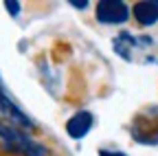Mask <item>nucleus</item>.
Wrapping results in <instances>:
<instances>
[{"instance_id": "obj_1", "label": "nucleus", "mask_w": 158, "mask_h": 156, "mask_svg": "<svg viewBox=\"0 0 158 156\" xmlns=\"http://www.w3.org/2000/svg\"><path fill=\"white\" fill-rule=\"evenodd\" d=\"M0 143L2 147L15 156H51L48 147L29 136L27 130L0 121Z\"/></svg>"}, {"instance_id": "obj_2", "label": "nucleus", "mask_w": 158, "mask_h": 156, "mask_svg": "<svg viewBox=\"0 0 158 156\" xmlns=\"http://www.w3.org/2000/svg\"><path fill=\"white\" fill-rule=\"evenodd\" d=\"M116 55H121L127 62H138V64H149L156 60V44L147 35H134V33H118L112 42Z\"/></svg>"}, {"instance_id": "obj_3", "label": "nucleus", "mask_w": 158, "mask_h": 156, "mask_svg": "<svg viewBox=\"0 0 158 156\" xmlns=\"http://www.w3.org/2000/svg\"><path fill=\"white\" fill-rule=\"evenodd\" d=\"M132 136L145 145L158 143V108L152 106L136 114V119L132 123Z\"/></svg>"}, {"instance_id": "obj_4", "label": "nucleus", "mask_w": 158, "mask_h": 156, "mask_svg": "<svg viewBox=\"0 0 158 156\" xmlns=\"http://www.w3.org/2000/svg\"><path fill=\"white\" fill-rule=\"evenodd\" d=\"M94 15L101 24H123L130 18V7L121 0H101L94 9Z\"/></svg>"}, {"instance_id": "obj_5", "label": "nucleus", "mask_w": 158, "mask_h": 156, "mask_svg": "<svg viewBox=\"0 0 158 156\" xmlns=\"http://www.w3.org/2000/svg\"><path fill=\"white\" fill-rule=\"evenodd\" d=\"M92 121L94 119H92V114L88 110H79L66 121V134L70 139H84V136L92 130Z\"/></svg>"}, {"instance_id": "obj_6", "label": "nucleus", "mask_w": 158, "mask_h": 156, "mask_svg": "<svg viewBox=\"0 0 158 156\" xmlns=\"http://www.w3.org/2000/svg\"><path fill=\"white\" fill-rule=\"evenodd\" d=\"M132 13L136 18L138 24L143 27H152L158 22V0H143V2H136L132 7Z\"/></svg>"}, {"instance_id": "obj_7", "label": "nucleus", "mask_w": 158, "mask_h": 156, "mask_svg": "<svg viewBox=\"0 0 158 156\" xmlns=\"http://www.w3.org/2000/svg\"><path fill=\"white\" fill-rule=\"evenodd\" d=\"M99 156H127L125 152H116V150H101Z\"/></svg>"}, {"instance_id": "obj_8", "label": "nucleus", "mask_w": 158, "mask_h": 156, "mask_svg": "<svg viewBox=\"0 0 158 156\" xmlns=\"http://www.w3.org/2000/svg\"><path fill=\"white\" fill-rule=\"evenodd\" d=\"M5 7H7V11H9L11 15H18V13H20V5H18V2H7Z\"/></svg>"}]
</instances>
